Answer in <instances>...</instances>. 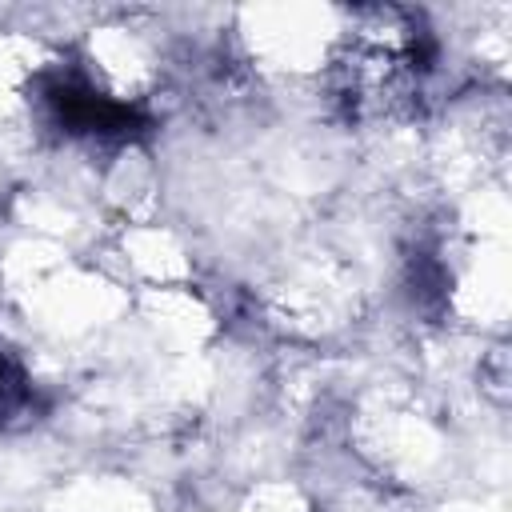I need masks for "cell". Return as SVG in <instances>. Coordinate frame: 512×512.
I'll return each mask as SVG.
<instances>
[{
  "instance_id": "1",
  "label": "cell",
  "mask_w": 512,
  "mask_h": 512,
  "mask_svg": "<svg viewBox=\"0 0 512 512\" xmlns=\"http://www.w3.org/2000/svg\"><path fill=\"white\" fill-rule=\"evenodd\" d=\"M44 112L56 128L68 136H88V140H124L144 128V116L132 104H120L104 92H96L88 80L72 72H56L40 88Z\"/></svg>"
},
{
  "instance_id": "2",
  "label": "cell",
  "mask_w": 512,
  "mask_h": 512,
  "mask_svg": "<svg viewBox=\"0 0 512 512\" xmlns=\"http://www.w3.org/2000/svg\"><path fill=\"white\" fill-rule=\"evenodd\" d=\"M28 400H32V384L24 380L20 364H16L12 356H4V352H0V420H4V416L24 412V408H28Z\"/></svg>"
}]
</instances>
